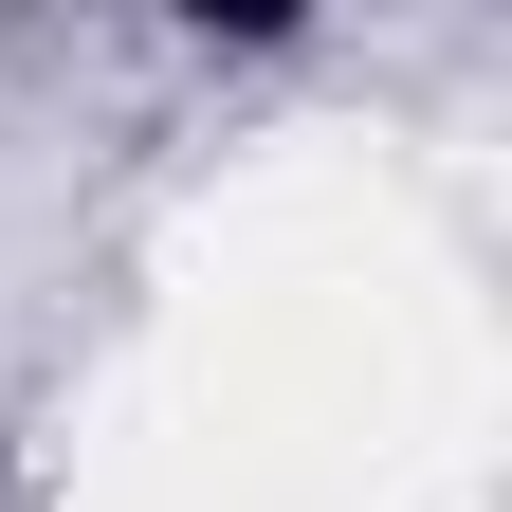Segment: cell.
Segmentation results:
<instances>
[{
	"label": "cell",
	"mask_w": 512,
	"mask_h": 512,
	"mask_svg": "<svg viewBox=\"0 0 512 512\" xmlns=\"http://www.w3.org/2000/svg\"><path fill=\"white\" fill-rule=\"evenodd\" d=\"M0 512H19V494H0Z\"/></svg>",
	"instance_id": "obj_1"
}]
</instances>
